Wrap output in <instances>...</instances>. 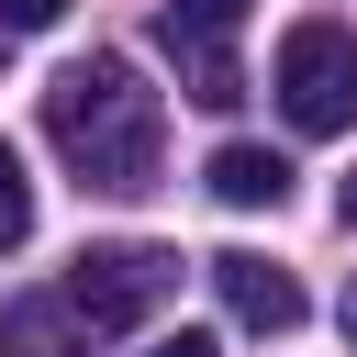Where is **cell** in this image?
I'll return each instance as SVG.
<instances>
[{
    "instance_id": "cell-1",
    "label": "cell",
    "mask_w": 357,
    "mask_h": 357,
    "mask_svg": "<svg viewBox=\"0 0 357 357\" xmlns=\"http://www.w3.org/2000/svg\"><path fill=\"white\" fill-rule=\"evenodd\" d=\"M45 134H56V156L78 167V190L134 201V190H156L167 100L145 89V67H134V56H78V67L45 89Z\"/></svg>"
},
{
    "instance_id": "cell-2",
    "label": "cell",
    "mask_w": 357,
    "mask_h": 357,
    "mask_svg": "<svg viewBox=\"0 0 357 357\" xmlns=\"http://www.w3.org/2000/svg\"><path fill=\"white\" fill-rule=\"evenodd\" d=\"M268 89H279L290 134H346V123H357V33H346V22H290Z\"/></svg>"
},
{
    "instance_id": "cell-3",
    "label": "cell",
    "mask_w": 357,
    "mask_h": 357,
    "mask_svg": "<svg viewBox=\"0 0 357 357\" xmlns=\"http://www.w3.org/2000/svg\"><path fill=\"white\" fill-rule=\"evenodd\" d=\"M167 290H178V257H167V245H78V268H67V312H78L89 335L145 324Z\"/></svg>"
},
{
    "instance_id": "cell-4",
    "label": "cell",
    "mask_w": 357,
    "mask_h": 357,
    "mask_svg": "<svg viewBox=\"0 0 357 357\" xmlns=\"http://www.w3.org/2000/svg\"><path fill=\"white\" fill-rule=\"evenodd\" d=\"M234 22H245V0H167V11H156V45L178 56V78H190V100H201V112H234V100H245Z\"/></svg>"
},
{
    "instance_id": "cell-5",
    "label": "cell",
    "mask_w": 357,
    "mask_h": 357,
    "mask_svg": "<svg viewBox=\"0 0 357 357\" xmlns=\"http://www.w3.org/2000/svg\"><path fill=\"white\" fill-rule=\"evenodd\" d=\"M212 290H223V312H234L245 335H290V324H301V279L268 268V257H245V245L212 257Z\"/></svg>"
},
{
    "instance_id": "cell-6",
    "label": "cell",
    "mask_w": 357,
    "mask_h": 357,
    "mask_svg": "<svg viewBox=\"0 0 357 357\" xmlns=\"http://www.w3.org/2000/svg\"><path fill=\"white\" fill-rule=\"evenodd\" d=\"M0 357H89V324L67 312V290L56 301H11L0 312Z\"/></svg>"
},
{
    "instance_id": "cell-7",
    "label": "cell",
    "mask_w": 357,
    "mask_h": 357,
    "mask_svg": "<svg viewBox=\"0 0 357 357\" xmlns=\"http://www.w3.org/2000/svg\"><path fill=\"white\" fill-rule=\"evenodd\" d=\"M212 201H234V212H279V201H290V156H268V145H223V156H212Z\"/></svg>"
},
{
    "instance_id": "cell-8",
    "label": "cell",
    "mask_w": 357,
    "mask_h": 357,
    "mask_svg": "<svg viewBox=\"0 0 357 357\" xmlns=\"http://www.w3.org/2000/svg\"><path fill=\"white\" fill-rule=\"evenodd\" d=\"M22 234H33V178H22V156L0 145V257H11Z\"/></svg>"
},
{
    "instance_id": "cell-9",
    "label": "cell",
    "mask_w": 357,
    "mask_h": 357,
    "mask_svg": "<svg viewBox=\"0 0 357 357\" xmlns=\"http://www.w3.org/2000/svg\"><path fill=\"white\" fill-rule=\"evenodd\" d=\"M56 11H67V0H0V33H45Z\"/></svg>"
},
{
    "instance_id": "cell-10",
    "label": "cell",
    "mask_w": 357,
    "mask_h": 357,
    "mask_svg": "<svg viewBox=\"0 0 357 357\" xmlns=\"http://www.w3.org/2000/svg\"><path fill=\"white\" fill-rule=\"evenodd\" d=\"M145 357H223V346H212V335H190V324H178V335H156V346H145Z\"/></svg>"
},
{
    "instance_id": "cell-11",
    "label": "cell",
    "mask_w": 357,
    "mask_h": 357,
    "mask_svg": "<svg viewBox=\"0 0 357 357\" xmlns=\"http://www.w3.org/2000/svg\"><path fill=\"white\" fill-rule=\"evenodd\" d=\"M346 346H357V290H346Z\"/></svg>"
},
{
    "instance_id": "cell-12",
    "label": "cell",
    "mask_w": 357,
    "mask_h": 357,
    "mask_svg": "<svg viewBox=\"0 0 357 357\" xmlns=\"http://www.w3.org/2000/svg\"><path fill=\"white\" fill-rule=\"evenodd\" d=\"M346 223H357V178H346Z\"/></svg>"
}]
</instances>
